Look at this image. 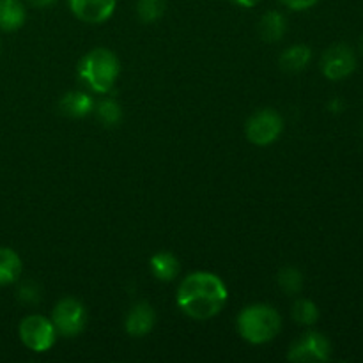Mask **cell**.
<instances>
[{
    "label": "cell",
    "instance_id": "1",
    "mask_svg": "<svg viewBox=\"0 0 363 363\" xmlns=\"http://www.w3.org/2000/svg\"><path fill=\"white\" fill-rule=\"evenodd\" d=\"M227 287L215 273L195 272L177 289V307L191 319L208 321L222 312L227 303Z\"/></svg>",
    "mask_w": 363,
    "mask_h": 363
},
{
    "label": "cell",
    "instance_id": "2",
    "mask_svg": "<svg viewBox=\"0 0 363 363\" xmlns=\"http://www.w3.org/2000/svg\"><path fill=\"white\" fill-rule=\"evenodd\" d=\"M121 66L116 53L108 48H94L78 62V77L91 91L108 94L119 78Z\"/></svg>",
    "mask_w": 363,
    "mask_h": 363
},
{
    "label": "cell",
    "instance_id": "3",
    "mask_svg": "<svg viewBox=\"0 0 363 363\" xmlns=\"http://www.w3.org/2000/svg\"><path fill=\"white\" fill-rule=\"evenodd\" d=\"M282 328V318L273 307L264 303L243 308L238 318V332L247 342L266 344L275 339Z\"/></svg>",
    "mask_w": 363,
    "mask_h": 363
},
{
    "label": "cell",
    "instance_id": "4",
    "mask_svg": "<svg viewBox=\"0 0 363 363\" xmlns=\"http://www.w3.org/2000/svg\"><path fill=\"white\" fill-rule=\"evenodd\" d=\"M18 333H20V340L25 344V347H28L34 353H45V351L52 350L57 339L53 323L46 319L45 315L38 314L21 319Z\"/></svg>",
    "mask_w": 363,
    "mask_h": 363
},
{
    "label": "cell",
    "instance_id": "5",
    "mask_svg": "<svg viewBox=\"0 0 363 363\" xmlns=\"http://www.w3.org/2000/svg\"><path fill=\"white\" fill-rule=\"evenodd\" d=\"M55 332L62 337H77L87 325V311L77 298H62L52 312Z\"/></svg>",
    "mask_w": 363,
    "mask_h": 363
},
{
    "label": "cell",
    "instance_id": "6",
    "mask_svg": "<svg viewBox=\"0 0 363 363\" xmlns=\"http://www.w3.org/2000/svg\"><path fill=\"white\" fill-rule=\"evenodd\" d=\"M284 130V121L279 112L272 108H262L247 121L245 133L255 145H269L279 138Z\"/></svg>",
    "mask_w": 363,
    "mask_h": 363
},
{
    "label": "cell",
    "instance_id": "7",
    "mask_svg": "<svg viewBox=\"0 0 363 363\" xmlns=\"http://www.w3.org/2000/svg\"><path fill=\"white\" fill-rule=\"evenodd\" d=\"M321 69L328 80H344L357 69V55L347 45H333L323 53Z\"/></svg>",
    "mask_w": 363,
    "mask_h": 363
},
{
    "label": "cell",
    "instance_id": "8",
    "mask_svg": "<svg viewBox=\"0 0 363 363\" xmlns=\"http://www.w3.org/2000/svg\"><path fill=\"white\" fill-rule=\"evenodd\" d=\"M332 354V344L323 333L308 332L291 346L287 360L291 362H326Z\"/></svg>",
    "mask_w": 363,
    "mask_h": 363
},
{
    "label": "cell",
    "instance_id": "9",
    "mask_svg": "<svg viewBox=\"0 0 363 363\" xmlns=\"http://www.w3.org/2000/svg\"><path fill=\"white\" fill-rule=\"evenodd\" d=\"M117 0H69V7L78 20L98 25L108 20L116 11Z\"/></svg>",
    "mask_w": 363,
    "mask_h": 363
},
{
    "label": "cell",
    "instance_id": "10",
    "mask_svg": "<svg viewBox=\"0 0 363 363\" xmlns=\"http://www.w3.org/2000/svg\"><path fill=\"white\" fill-rule=\"evenodd\" d=\"M156 325V312L147 301H138L126 318V332L131 337H145Z\"/></svg>",
    "mask_w": 363,
    "mask_h": 363
},
{
    "label": "cell",
    "instance_id": "11",
    "mask_svg": "<svg viewBox=\"0 0 363 363\" xmlns=\"http://www.w3.org/2000/svg\"><path fill=\"white\" fill-rule=\"evenodd\" d=\"M59 110L62 116L73 117V119H78V117H85L94 110V101L89 94L85 92H67L66 96H62V99L59 101Z\"/></svg>",
    "mask_w": 363,
    "mask_h": 363
},
{
    "label": "cell",
    "instance_id": "12",
    "mask_svg": "<svg viewBox=\"0 0 363 363\" xmlns=\"http://www.w3.org/2000/svg\"><path fill=\"white\" fill-rule=\"evenodd\" d=\"M27 20V9L21 0H0V28L14 32L23 27Z\"/></svg>",
    "mask_w": 363,
    "mask_h": 363
},
{
    "label": "cell",
    "instance_id": "13",
    "mask_svg": "<svg viewBox=\"0 0 363 363\" xmlns=\"http://www.w3.org/2000/svg\"><path fill=\"white\" fill-rule=\"evenodd\" d=\"M287 30L286 16L279 11H268L262 14L261 21H259V35L262 41L266 43H277L284 38Z\"/></svg>",
    "mask_w": 363,
    "mask_h": 363
},
{
    "label": "cell",
    "instance_id": "14",
    "mask_svg": "<svg viewBox=\"0 0 363 363\" xmlns=\"http://www.w3.org/2000/svg\"><path fill=\"white\" fill-rule=\"evenodd\" d=\"M151 272L160 282H172L179 275L181 264L174 254H170V252H160V254L152 255Z\"/></svg>",
    "mask_w": 363,
    "mask_h": 363
},
{
    "label": "cell",
    "instance_id": "15",
    "mask_svg": "<svg viewBox=\"0 0 363 363\" xmlns=\"http://www.w3.org/2000/svg\"><path fill=\"white\" fill-rule=\"evenodd\" d=\"M21 259L13 248L0 247V287L11 286L21 275Z\"/></svg>",
    "mask_w": 363,
    "mask_h": 363
},
{
    "label": "cell",
    "instance_id": "16",
    "mask_svg": "<svg viewBox=\"0 0 363 363\" xmlns=\"http://www.w3.org/2000/svg\"><path fill=\"white\" fill-rule=\"evenodd\" d=\"M311 57L312 52L308 46L294 45L280 55V67L284 71H289V73H298V71L305 69V66L311 62Z\"/></svg>",
    "mask_w": 363,
    "mask_h": 363
},
{
    "label": "cell",
    "instance_id": "17",
    "mask_svg": "<svg viewBox=\"0 0 363 363\" xmlns=\"http://www.w3.org/2000/svg\"><path fill=\"white\" fill-rule=\"evenodd\" d=\"M293 319L298 325L312 326L319 319V308L312 300H298L293 305Z\"/></svg>",
    "mask_w": 363,
    "mask_h": 363
},
{
    "label": "cell",
    "instance_id": "18",
    "mask_svg": "<svg viewBox=\"0 0 363 363\" xmlns=\"http://www.w3.org/2000/svg\"><path fill=\"white\" fill-rule=\"evenodd\" d=\"M167 0H138L137 13L144 23H155L165 14Z\"/></svg>",
    "mask_w": 363,
    "mask_h": 363
},
{
    "label": "cell",
    "instance_id": "19",
    "mask_svg": "<svg viewBox=\"0 0 363 363\" xmlns=\"http://www.w3.org/2000/svg\"><path fill=\"white\" fill-rule=\"evenodd\" d=\"M279 286L282 287L286 294H298L303 287V277L293 266H286V268L280 269L279 273Z\"/></svg>",
    "mask_w": 363,
    "mask_h": 363
},
{
    "label": "cell",
    "instance_id": "20",
    "mask_svg": "<svg viewBox=\"0 0 363 363\" xmlns=\"http://www.w3.org/2000/svg\"><path fill=\"white\" fill-rule=\"evenodd\" d=\"M96 113H98L99 121H101L105 126H116L123 119V110L121 105L113 99H103L96 106Z\"/></svg>",
    "mask_w": 363,
    "mask_h": 363
},
{
    "label": "cell",
    "instance_id": "21",
    "mask_svg": "<svg viewBox=\"0 0 363 363\" xmlns=\"http://www.w3.org/2000/svg\"><path fill=\"white\" fill-rule=\"evenodd\" d=\"M279 2L291 11H307L314 7L319 0H279Z\"/></svg>",
    "mask_w": 363,
    "mask_h": 363
},
{
    "label": "cell",
    "instance_id": "22",
    "mask_svg": "<svg viewBox=\"0 0 363 363\" xmlns=\"http://www.w3.org/2000/svg\"><path fill=\"white\" fill-rule=\"evenodd\" d=\"M233 4H236V6L240 7H245V9H248V7H255L257 6L261 0H230Z\"/></svg>",
    "mask_w": 363,
    "mask_h": 363
},
{
    "label": "cell",
    "instance_id": "23",
    "mask_svg": "<svg viewBox=\"0 0 363 363\" xmlns=\"http://www.w3.org/2000/svg\"><path fill=\"white\" fill-rule=\"evenodd\" d=\"M27 4H30L32 7H48L52 4H55L57 0H25Z\"/></svg>",
    "mask_w": 363,
    "mask_h": 363
},
{
    "label": "cell",
    "instance_id": "24",
    "mask_svg": "<svg viewBox=\"0 0 363 363\" xmlns=\"http://www.w3.org/2000/svg\"><path fill=\"white\" fill-rule=\"evenodd\" d=\"M342 108L344 103L340 101V99H333V101L330 103V110H332V112H342Z\"/></svg>",
    "mask_w": 363,
    "mask_h": 363
},
{
    "label": "cell",
    "instance_id": "25",
    "mask_svg": "<svg viewBox=\"0 0 363 363\" xmlns=\"http://www.w3.org/2000/svg\"><path fill=\"white\" fill-rule=\"evenodd\" d=\"M360 48H362V52H363V38H362V43H360Z\"/></svg>",
    "mask_w": 363,
    "mask_h": 363
}]
</instances>
